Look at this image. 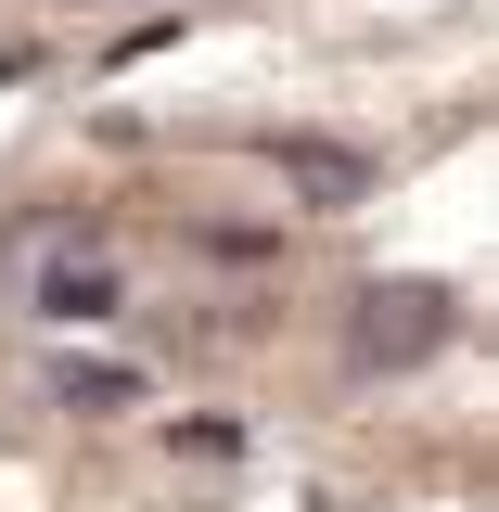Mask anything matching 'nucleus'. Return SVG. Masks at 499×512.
I'll return each mask as SVG.
<instances>
[{
    "mask_svg": "<svg viewBox=\"0 0 499 512\" xmlns=\"http://www.w3.org/2000/svg\"><path fill=\"white\" fill-rule=\"evenodd\" d=\"M448 333H461V295H448V282H372V295L346 308V359H359V372H423Z\"/></svg>",
    "mask_w": 499,
    "mask_h": 512,
    "instance_id": "nucleus-1",
    "label": "nucleus"
},
{
    "mask_svg": "<svg viewBox=\"0 0 499 512\" xmlns=\"http://www.w3.org/2000/svg\"><path fill=\"white\" fill-rule=\"evenodd\" d=\"M269 154H282V180L320 192V205H359V192H372V154H359V141H269Z\"/></svg>",
    "mask_w": 499,
    "mask_h": 512,
    "instance_id": "nucleus-2",
    "label": "nucleus"
},
{
    "mask_svg": "<svg viewBox=\"0 0 499 512\" xmlns=\"http://www.w3.org/2000/svg\"><path fill=\"white\" fill-rule=\"evenodd\" d=\"M39 308H52V320H116L128 295H116V269H103L90 244H64L52 269H39Z\"/></svg>",
    "mask_w": 499,
    "mask_h": 512,
    "instance_id": "nucleus-3",
    "label": "nucleus"
},
{
    "mask_svg": "<svg viewBox=\"0 0 499 512\" xmlns=\"http://www.w3.org/2000/svg\"><path fill=\"white\" fill-rule=\"evenodd\" d=\"M52 397H77V410H141V372H103V359H64Z\"/></svg>",
    "mask_w": 499,
    "mask_h": 512,
    "instance_id": "nucleus-4",
    "label": "nucleus"
}]
</instances>
